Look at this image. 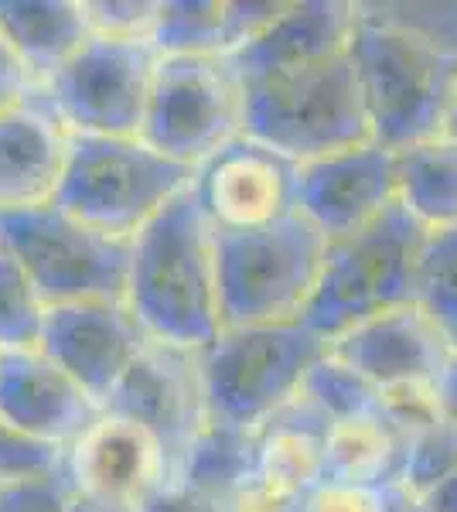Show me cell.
<instances>
[{
  "mask_svg": "<svg viewBox=\"0 0 457 512\" xmlns=\"http://www.w3.org/2000/svg\"><path fill=\"white\" fill-rule=\"evenodd\" d=\"M243 99L226 59L157 55L140 140L164 158L198 168L239 137Z\"/></svg>",
  "mask_w": 457,
  "mask_h": 512,
  "instance_id": "9c48e42d",
  "label": "cell"
},
{
  "mask_svg": "<svg viewBox=\"0 0 457 512\" xmlns=\"http://www.w3.org/2000/svg\"><path fill=\"white\" fill-rule=\"evenodd\" d=\"M403 448L406 437L382 414L328 424V431H324L321 482L386 489V485L400 482Z\"/></svg>",
  "mask_w": 457,
  "mask_h": 512,
  "instance_id": "603a6c76",
  "label": "cell"
},
{
  "mask_svg": "<svg viewBox=\"0 0 457 512\" xmlns=\"http://www.w3.org/2000/svg\"><path fill=\"white\" fill-rule=\"evenodd\" d=\"M69 158V130L35 89L0 113V212L52 202Z\"/></svg>",
  "mask_w": 457,
  "mask_h": 512,
  "instance_id": "d6986e66",
  "label": "cell"
},
{
  "mask_svg": "<svg viewBox=\"0 0 457 512\" xmlns=\"http://www.w3.org/2000/svg\"><path fill=\"white\" fill-rule=\"evenodd\" d=\"M434 396H437L440 417H444L447 424L457 431V349H451L444 369H440V376L434 383Z\"/></svg>",
  "mask_w": 457,
  "mask_h": 512,
  "instance_id": "8d00e7d4",
  "label": "cell"
},
{
  "mask_svg": "<svg viewBox=\"0 0 457 512\" xmlns=\"http://www.w3.org/2000/svg\"><path fill=\"white\" fill-rule=\"evenodd\" d=\"M386 512H423L420 495H413L403 485H386Z\"/></svg>",
  "mask_w": 457,
  "mask_h": 512,
  "instance_id": "f35d334b",
  "label": "cell"
},
{
  "mask_svg": "<svg viewBox=\"0 0 457 512\" xmlns=\"http://www.w3.org/2000/svg\"><path fill=\"white\" fill-rule=\"evenodd\" d=\"M0 246L21 263L48 308L127 294L130 239L99 233L55 202L0 212Z\"/></svg>",
  "mask_w": 457,
  "mask_h": 512,
  "instance_id": "ba28073f",
  "label": "cell"
},
{
  "mask_svg": "<svg viewBox=\"0 0 457 512\" xmlns=\"http://www.w3.org/2000/svg\"><path fill=\"white\" fill-rule=\"evenodd\" d=\"M413 304L447 338L457 335V222L423 233L417 253Z\"/></svg>",
  "mask_w": 457,
  "mask_h": 512,
  "instance_id": "484cf974",
  "label": "cell"
},
{
  "mask_svg": "<svg viewBox=\"0 0 457 512\" xmlns=\"http://www.w3.org/2000/svg\"><path fill=\"white\" fill-rule=\"evenodd\" d=\"M236 82L243 99L239 134L297 164L372 140L369 113L348 52L301 69Z\"/></svg>",
  "mask_w": 457,
  "mask_h": 512,
  "instance_id": "3957f363",
  "label": "cell"
},
{
  "mask_svg": "<svg viewBox=\"0 0 457 512\" xmlns=\"http://www.w3.org/2000/svg\"><path fill=\"white\" fill-rule=\"evenodd\" d=\"M301 512H386V489L318 482L301 495Z\"/></svg>",
  "mask_w": 457,
  "mask_h": 512,
  "instance_id": "1f68e13d",
  "label": "cell"
},
{
  "mask_svg": "<svg viewBox=\"0 0 457 512\" xmlns=\"http://www.w3.org/2000/svg\"><path fill=\"white\" fill-rule=\"evenodd\" d=\"M154 69L151 41L93 35L41 82L38 93L69 134L140 137Z\"/></svg>",
  "mask_w": 457,
  "mask_h": 512,
  "instance_id": "30bf717a",
  "label": "cell"
},
{
  "mask_svg": "<svg viewBox=\"0 0 457 512\" xmlns=\"http://www.w3.org/2000/svg\"><path fill=\"white\" fill-rule=\"evenodd\" d=\"M151 345L144 325L123 297L55 304L45 311L38 349L65 369L99 407H106L137 355Z\"/></svg>",
  "mask_w": 457,
  "mask_h": 512,
  "instance_id": "8fae6325",
  "label": "cell"
},
{
  "mask_svg": "<svg viewBox=\"0 0 457 512\" xmlns=\"http://www.w3.org/2000/svg\"><path fill=\"white\" fill-rule=\"evenodd\" d=\"M195 168L164 158L140 137L69 134V158L52 202L113 239H134L171 198L191 188Z\"/></svg>",
  "mask_w": 457,
  "mask_h": 512,
  "instance_id": "8992f818",
  "label": "cell"
},
{
  "mask_svg": "<svg viewBox=\"0 0 457 512\" xmlns=\"http://www.w3.org/2000/svg\"><path fill=\"white\" fill-rule=\"evenodd\" d=\"M328 352V342L297 321L222 328L198 352L205 414L215 424L260 431L304 386L311 366Z\"/></svg>",
  "mask_w": 457,
  "mask_h": 512,
  "instance_id": "277c9868",
  "label": "cell"
},
{
  "mask_svg": "<svg viewBox=\"0 0 457 512\" xmlns=\"http://www.w3.org/2000/svg\"><path fill=\"white\" fill-rule=\"evenodd\" d=\"M457 472V431L444 417L423 431H413L403 448L400 482L413 495H427L434 485Z\"/></svg>",
  "mask_w": 457,
  "mask_h": 512,
  "instance_id": "f1b7e54d",
  "label": "cell"
},
{
  "mask_svg": "<svg viewBox=\"0 0 457 512\" xmlns=\"http://www.w3.org/2000/svg\"><path fill=\"white\" fill-rule=\"evenodd\" d=\"M297 396H301L324 424L369 417V414H379V407H382V393L376 386L331 352H324L321 359L314 362Z\"/></svg>",
  "mask_w": 457,
  "mask_h": 512,
  "instance_id": "4316f807",
  "label": "cell"
},
{
  "mask_svg": "<svg viewBox=\"0 0 457 512\" xmlns=\"http://www.w3.org/2000/svg\"><path fill=\"white\" fill-rule=\"evenodd\" d=\"M451 349V338L417 304L376 315L328 342V352L362 373L379 393L434 386Z\"/></svg>",
  "mask_w": 457,
  "mask_h": 512,
  "instance_id": "e0dca14e",
  "label": "cell"
},
{
  "mask_svg": "<svg viewBox=\"0 0 457 512\" xmlns=\"http://www.w3.org/2000/svg\"><path fill=\"white\" fill-rule=\"evenodd\" d=\"M69 495L62 472L0 478V512H69Z\"/></svg>",
  "mask_w": 457,
  "mask_h": 512,
  "instance_id": "4dcf8cb0",
  "label": "cell"
},
{
  "mask_svg": "<svg viewBox=\"0 0 457 512\" xmlns=\"http://www.w3.org/2000/svg\"><path fill=\"white\" fill-rule=\"evenodd\" d=\"M396 202L423 229L457 222V144L430 137L396 151Z\"/></svg>",
  "mask_w": 457,
  "mask_h": 512,
  "instance_id": "cb8c5ba5",
  "label": "cell"
},
{
  "mask_svg": "<svg viewBox=\"0 0 457 512\" xmlns=\"http://www.w3.org/2000/svg\"><path fill=\"white\" fill-rule=\"evenodd\" d=\"M93 35L120 41H151L157 0H86Z\"/></svg>",
  "mask_w": 457,
  "mask_h": 512,
  "instance_id": "f546056e",
  "label": "cell"
},
{
  "mask_svg": "<svg viewBox=\"0 0 457 512\" xmlns=\"http://www.w3.org/2000/svg\"><path fill=\"white\" fill-rule=\"evenodd\" d=\"M127 308L157 345L202 352L222 332L215 229L195 195L171 198L130 239Z\"/></svg>",
  "mask_w": 457,
  "mask_h": 512,
  "instance_id": "6da1fadb",
  "label": "cell"
},
{
  "mask_svg": "<svg viewBox=\"0 0 457 512\" xmlns=\"http://www.w3.org/2000/svg\"><path fill=\"white\" fill-rule=\"evenodd\" d=\"M219 512H301V495L273 485L263 475H249L215 506Z\"/></svg>",
  "mask_w": 457,
  "mask_h": 512,
  "instance_id": "d6a6232c",
  "label": "cell"
},
{
  "mask_svg": "<svg viewBox=\"0 0 457 512\" xmlns=\"http://www.w3.org/2000/svg\"><path fill=\"white\" fill-rule=\"evenodd\" d=\"M253 448H256L253 431H239V427L205 420V427L198 431L185 461H181L178 478L219 506L243 478L253 475Z\"/></svg>",
  "mask_w": 457,
  "mask_h": 512,
  "instance_id": "d4e9b609",
  "label": "cell"
},
{
  "mask_svg": "<svg viewBox=\"0 0 457 512\" xmlns=\"http://www.w3.org/2000/svg\"><path fill=\"white\" fill-rule=\"evenodd\" d=\"M355 14L359 7L342 0H290L260 35L229 55L226 65L236 79H256L342 55L352 41Z\"/></svg>",
  "mask_w": 457,
  "mask_h": 512,
  "instance_id": "ac0fdd59",
  "label": "cell"
},
{
  "mask_svg": "<svg viewBox=\"0 0 457 512\" xmlns=\"http://www.w3.org/2000/svg\"><path fill=\"white\" fill-rule=\"evenodd\" d=\"M423 233L427 229L396 202L359 233L331 239L301 321L324 342H335L362 321L413 304Z\"/></svg>",
  "mask_w": 457,
  "mask_h": 512,
  "instance_id": "5b68a950",
  "label": "cell"
},
{
  "mask_svg": "<svg viewBox=\"0 0 457 512\" xmlns=\"http://www.w3.org/2000/svg\"><path fill=\"white\" fill-rule=\"evenodd\" d=\"M35 89H38V82L28 72V65H24L21 55L11 48V41L0 35V113L21 106Z\"/></svg>",
  "mask_w": 457,
  "mask_h": 512,
  "instance_id": "e575fe53",
  "label": "cell"
},
{
  "mask_svg": "<svg viewBox=\"0 0 457 512\" xmlns=\"http://www.w3.org/2000/svg\"><path fill=\"white\" fill-rule=\"evenodd\" d=\"M423 512H457V472L434 485L427 495H420Z\"/></svg>",
  "mask_w": 457,
  "mask_h": 512,
  "instance_id": "74e56055",
  "label": "cell"
},
{
  "mask_svg": "<svg viewBox=\"0 0 457 512\" xmlns=\"http://www.w3.org/2000/svg\"><path fill=\"white\" fill-rule=\"evenodd\" d=\"M348 59L376 144L403 151L444 134L457 93V48L413 24L359 11Z\"/></svg>",
  "mask_w": 457,
  "mask_h": 512,
  "instance_id": "7a4b0ae2",
  "label": "cell"
},
{
  "mask_svg": "<svg viewBox=\"0 0 457 512\" xmlns=\"http://www.w3.org/2000/svg\"><path fill=\"white\" fill-rule=\"evenodd\" d=\"M451 345H454V349H457V335H454V338H451Z\"/></svg>",
  "mask_w": 457,
  "mask_h": 512,
  "instance_id": "b9f144b4",
  "label": "cell"
},
{
  "mask_svg": "<svg viewBox=\"0 0 457 512\" xmlns=\"http://www.w3.org/2000/svg\"><path fill=\"white\" fill-rule=\"evenodd\" d=\"M444 137H451L457 144V93L451 99V110H447V120H444Z\"/></svg>",
  "mask_w": 457,
  "mask_h": 512,
  "instance_id": "60d3db41",
  "label": "cell"
},
{
  "mask_svg": "<svg viewBox=\"0 0 457 512\" xmlns=\"http://www.w3.org/2000/svg\"><path fill=\"white\" fill-rule=\"evenodd\" d=\"M103 407L41 349L0 352V424L41 448H72Z\"/></svg>",
  "mask_w": 457,
  "mask_h": 512,
  "instance_id": "2e32d148",
  "label": "cell"
},
{
  "mask_svg": "<svg viewBox=\"0 0 457 512\" xmlns=\"http://www.w3.org/2000/svg\"><path fill=\"white\" fill-rule=\"evenodd\" d=\"M324 431L328 424L294 396L280 414L256 431L253 472L287 492L304 495L324 475Z\"/></svg>",
  "mask_w": 457,
  "mask_h": 512,
  "instance_id": "7402d4cb",
  "label": "cell"
},
{
  "mask_svg": "<svg viewBox=\"0 0 457 512\" xmlns=\"http://www.w3.org/2000/svg\"><path fill=\"white\" fill-rule=\"evenodd\" d=\"M137 512H219V509H215V502H209L205 495H198L191 485L181 482V478H171Z\"/></svg>",
  "mask_w": 457,
  "mask_h": 512,
  "instance_id": "d590c367",
  "label": "cell"
},
{
  "mask_svg": "<svg viewBox=\"0 0 457 512\" xmlns=\"http://www.w3.org/2000/svg\"><path fill=\"white\" fill-rule=\"evenodd\" d=\"M191 195L222 233L270 226L297 212V161L239 134L198 164Z\"/></svg>",
  "mask_w": 457,
  "mask_h": 512,
  "instance_id": "7c38bea8",
  "label": "cell"
},
{
  "mask_svg": "<svg viewBox=\"0 0 457 512\" xmlns=\"http://www.w3.org/2000/svg\"><path fill=\"white\" fill-rule=\"evenodd\" d=\"M328 239L304 216H287L260 229H215L222 328L297 321L314 297Z\"/></svg>",
  "mask_w": 457,
  "mask_h": 512,
  "instance_id": "52a82bcc",
  "label": "cell"
},
{
  "mask_svg": "<svg viewBox=\"0 0 457 512\" xmlns=\"http://www.w3.org/2000/svg\"><path fill=\"white\" fill-rule=\"evenodd\" d=\"M62 475L82 499L140 509L174 478L161 444L144 427L123 417L99 414L96 424L62 454Z\"/></svg>",
  "mask_w": 457,
  "mask_h": 512,
  "instance_id": "9a60e30c",
  "label": "cell"
},
{
  "mask_svg": "<svg viewBox=\"0 0 457 512\" xmlns=\"http://www.w3.org/2000/svg\"><path fill=\"white\" fill-rule=\"evenodd\" d=\"M396 205V151L365 140L297 164V216L328 239L359 233Z\"/></svg>",
  "mask_w": 457,
  "mask_h": 512,
  "instance_id": "5bb4252c",
  "label": "cell"
},
{
  "mask_svg": "<svg viewBox=\"0 0 457 512\" xmlns=\"http://www.w3.org/2000/svg\"><path fill=\"white\" fill-rule=\"evenodd\" d=\"M284 0H157V55L229 59L277 18Z\"/></svg>",
  "mask_w": 457,
  "mask_h": 512,
  "instance_id": "ffe728a7",
  "label": "cell"
},
{
  "mask_svg": "<svg viewBox=\"0 0 457 512\" xmlns=\"http://www.w3.org/2000/svg\"><path fill=\"white\" fill-rule=\"evenodd\" d=\"M103 410L144 427L164 448L178 478L191 441L209 420L202 379H198V352L151 342L127 369V376L116 383Z\"/></svg>",
  "mask_w": 457,
  "mask_h": 512,
  "instance_id": "4fadbf2b",
  "label": "cell"
},
{
  "mask_svg": "<svg viewBox=\"0 0 457 512\" xmlns=\"http://www.w3.org/2000/svg\"><path fill=\"white\" fill-rule=\"evenodd\" d=\"M69 492H72V489H69ZM69 512H134V509H123V506H106V502L82 499V495L72 492V495H69Z\"/></svg>",
  "mask_w": 457,
  "mask_h": 512,
  "instance_id": "ab89813d",
  "label": "cell"
},
{
  "mask_svg": "<svg viewBox=\"0 0 457 512\" xmlns=\"http://www.w3.org/2000/svg\"><path fill=\"white\" fill-rule=\"evenodd\" d=\"M52 472H62V451L24 441V437L0 424V478L52 475Z\"/></svg>",
  "mask_w": 457,
  "mask_h": 512,
  "instance_id": "836d02e7",
  "label": "cell"
},
{
  "mask_svg": "<svg viewBox=\"0 0 457 512\" xmlns=\"http://www.w3.org/2000/svg\"><path fill=\"white\" fill-rule=\"evenodd\" d=\"M48 304L41 301L31 277L0 246V352L38 349Z\"/></svg>",
  "mask_w": 457,
  "mask_h": 512,
  "instance_id": "83f0119b",
  "label": "cell"
},
{
  "mask_svg": "<svg viewBox=\"0 0 457 512\" xmlns=\"http://www.w3.org/2000/svg\"><path fill=\"white\" fill-rule=\"evenodd\" d=\"M0 35L41 86L93 38L86 0H0Z\"/></svg>",
  "mask_w": 457,
  "mask_h": 512,
  "instance_id": "44dd1931",
  "label": "cell"
}]
</instances>
